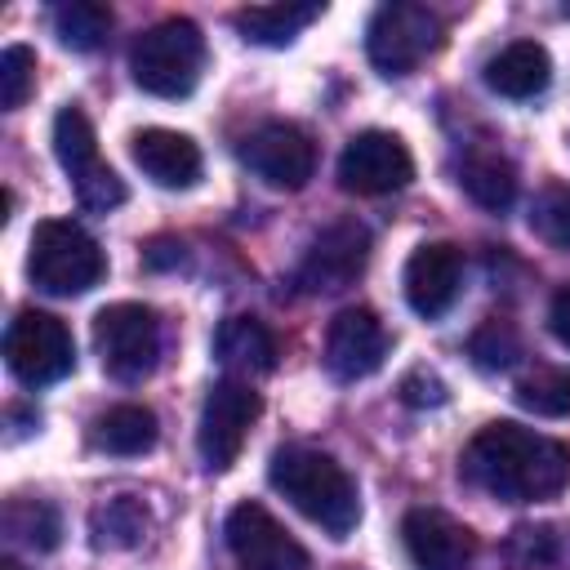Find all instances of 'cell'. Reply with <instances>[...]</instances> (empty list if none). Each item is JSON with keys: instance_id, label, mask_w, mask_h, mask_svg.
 I'll return each mask as SVG.
<instances>
[{"instance_id": "obj_1", "label": "cell", "mask_w": 570, "mask_h": 570, "mask_svg": "<svg viewBox=\"0 0 570 570\" xmlns=\"http://www.w3.org/2000/svg\"><path fill=\"white\" fill-rule=\"evenodd\" d=\"M459 468L472 485H481L485 494H494L503 503H534V499H552L566 490L570 445H561L557 436H543L534 428L499 419V423H485L468 441Z\"/></svg>"}, {"instance_id": "obj_2", "label": "cell", "mask_w": 570, "mask_h": 570, "mask_svg": "<svg viewBox=\"0 0 570 570\" xmlns=\"http://www.w3.org/2000/svg\"><path fill=\"white\" fill-rule=\"evenodd\" d=\"M272 485L307 517L316 521L330 539H347L361 521V499H356V481L343 472L338 459H330L325 450L312 445H285L272 454L267 468Z\"/></svg>"}, {"instance_id": "obj_3", "label": "cell", "mask_w": 570, "mask_h": 570, "mask_svg": "<svg viewBox=\"0 0 570 570\" xmlns=\"http://www.w3.org/2000/svg\"><path fill=\"white\" fill-rule=\"evenodd\" d=\"M102 272H107V258L80 223H71V218L36 223L31 249H27V276H31L36 289L71 298V294L94 289L102 281Z\"/></svg>"}, {"instance_id": "obj_4", "label": "cell", "mask_w": 570, "mask_h": 570, "mask_svg": "<svg viewBox=\"0 0 570 570\" xmlns=\"http://www.w3.org/2000/svg\"><path fill=\"white\" fill-rule=\"evenodd\" d=\"M205 67V36L191 18H165L147 27L129 49V71L138 89L156 98H187Z\"/></svg>"}, {"instance_id": "obj_5", "label": "cell", "mask_w": 570, "mask_h": 570, "mask_svg": "<svg viewBox=\"0 0 570 570\" xmlns=\"http://www.w3.org/2000/svg\"><path fill=\"white\" fill-rule=\"evenodd\" d=\"M441 40H445L441 18L410 0L379 4L365 27V53L383 76H410L428 53L441 49Z\"/></svg>"}, {"instance_id": "obj_6", "label": "cell", "mask_w": 570, "mask_h": 570, "mask_svg": "<svg viewBox=\"0 0 570 570\" xmlns=\"http://www.w3.org/2000/svg\"><path fill=\"white\" fill-rule=\"evenodd\" d=\"M94 347L116 383H142L160 361V321L142 303H111L94 316Z\"/></svg>"}, {"instance_id": "obj_7", "label": "cell", "mask_w": 570, "mask_h": 570, "mask_svg": "<svg viewBox=\"0 0 570 570\" xmlns=\"http://www.w3.org/2000/svg\"><path fill=\"white\" fill-rule=\"evenodd\" d=\"M53 156H58V165L67 169L71 191H76V200H80L85 209L107 214V209H116V205L125 200V183H120V174L102 160L98 138H94V125H89V116H85L80 107H62V111L53 116Z\"/></svg>"}, {"instance_id": "obj_8", "label": "cell", "mask_w": 570, "mask_h": 570, "mask_svg": "<svg viewBox=\"0 0 570 570\" xmlns=\"http://www.w3.org/2000/svg\"><path fill=\"white\" fill-rule=\"evenodd\" d=\"M4 365L27 387H49L76 370V343L71 330L49 312H18L4 330Z\"/></svg>"}, {"instance_id": "obj_9", "label": "cell", "mask_w": 570, "mask_h": 570, "mask_svg": "<svg viewBox=\"0 0 570 570\" xmlns=\"http://www.w3.org/2000/svg\"><path fill=\"white\" fill-rule=\"evenodd\" d=\"M258 414H263V401L245 379H218L209 387L200 410V432H196V445L209 472H227L236 463Z\"/></svg>"}, {"instance_id": "obj_10", "label": "cell", "mask_w": 570, "mask_h": 570, "mask_svg": "<svg viewBox=\"0 0 570 570\" xmlns=\"http://www.w3.org/2000/svg\"><path fill=\"white\" fill-rule=\"evenodd\" d=\"M223 534L240 570H307V548L263 503H236Z\"/></svg>"}, {"instance_id": "obj_11", "label": "cell", "mask_w": 570, "mask_h": 570, "mask_svg": "<svg viewBox=\"0 0 570 570\" xmlns=\"http://www.w3.org/2000/svg\"><path fill=\"white\" fill-rule=\"evenodd\" d=\"M410 178H414V156L387 129L356 134L338 156V183L356 196H387V191H401Z\"/></svg>"}, {"instance_id": "obj_12", "label": "cell", "mask_w": 570, "mask_h": 570, "mask_svg": "<svg viewBox=\"0 0 570 570\" xmlns=\"http://www.w3.org/2000/svg\"><path fill=\"white\" fill-rule=\"evenodd\" d=\"M365 263H370V232L356 218H338L307 245L294 281L307 294H338L365 272Z\"/></svg>"}, {"instance_id": "obj_13", "label": "cell", "mask_w": 570, "mask_h": 570, "mask_svg": "<svg viewBox=\"0 0 570 570\" xmlns=\"http://www.w3.org/2000/svg\"><path fill=\"white\" fill-rule=\"evenodd\" d=\"M240 160H245L267 187L298 191V187H307V178H312V169H316V147H312V138H307L298 125L267 120V125H258V129L240 142Z\"/></svg>"}, {"instance_id": "obj_14", "label": "cell", "mask_w": 570, "mask_h": 570, "mask_svg": "<svg viewBox=\"0 0 570 570\" xmlns=\"http://www.w3.org/2000/svg\"><path fill=\"white\" fill-rule=\"evenodd\" d=\"M387 361V330L370 307H343L325 330V370L338 383L370 379Z\"/></svg>"}, {"instance_id": "obj_15", "label": "cell", "mask_w": 570, "mask_h": 570, "mask_svg": "<svg viewBox=\"0 0 570 570\" xmlns=\"http://www.w3.org/2000/svg\"><path fill=\"white\" fill-rule=\"evenodd\" d=\"M401 543L414 570H468L476 557V534L441 508H410L401 521Z\"/></svg>"}, {"instance_id": "obj_16", "label": "cell", "mask_w": 570, "mask_h": 570, "mask_svg": "<svg viewBox=\"0 0 570 570\" xmlns=\"http://www.w3.org/2000/svg\"><path fill=\"white\" fill-rule=\"evenodd\" d=\"M459 285H463V249L450 245V240H428L410 254L405 263V303L436 321L450 312V303L459 298Z\"/></svg>"}, {"instance_id": "obj_17", "label": "cell", "mask_w": 570, "mask_h": 570, "mask_svg": "<svg viewBox=\"0 0 570 570\" xmlns=\"http://www.w3.org/2000/svg\"><path fill=\"white\" fill-rule=\"evenodd\" d=\"M134 160L138 169L156 183V187H169V191H183V187H196L200 183V147L178 134V129H138L134 134Z\"/></svg>"}, {"instance_id": "obj_18", "label": "cell", "mask_w": 570, "mask_h": 570, "mask_svg": "<svg viewBox=\"0 0 570 570\" xmlns=\"http://www.w3.org/2000/svg\"><path fill=\"white\" fill-rule=\"evenodd\" d=\"M214 356L227 379H254L276 370V338L258 316H227L214 334Z\"/></svg>"}, {"instance_id": "obj_19", "label": "cell", "mask_w": 570, "mask_h": 570, "mask_svg": "<svg viewBox=\"0 0 570 570\" xmlns=\"http://www.w3.org/2000/svg\"><path fill=\"white\" fill-rule=\"evenodd\" d=\"M548 80H552V58L539 40H512L485 62V85L499 98H512V102H525V98L543 94Z\"/></svg>"}, {"instance_id": "obj_20", "label": "cell", "mask_w": 570, "mask_h": 570, "mask_svg": "<svg viewBox=\"0 0 570 570\" xmlns=\"http://www.w3.org/2000/svg\"><path fill=\"white\" fill-rule=\"evenodd\" d=\"M156 436H160V423H156V414H151L147 405H111V410L98 414L94 428H89V441H94L102 454H120V459L147 454V450L156 445Z\"/></svg>"}, {"instance_id": "obj_21", "label": "cell", "mask_w": 570, "mask_h": 570, "mask_svg": "<svg viewBox=\"0 0 570 570\" xmlns=\"http://www.w3.org/2000/svg\"><path fill=\"white\" fill-rule=\"evenodd\" d=\"M321 13H325V4H249V9H236L232 22H236V31L245 40L276 49V45H289Z\"/></svg>"}, {"instance_id": "obj_22", "label": "cell", "mask_w": 570, "mask_h": 570, "mask_svg": "<svg viewBox=\"0 0 570 570\" xmlns=\"http://www.w3.org/2000/svg\"><path fill=\"white\" fill-rule=\"evenodd\" d=\"M151 517H147V503L134 499V494H116L107 503H98L89 512V539L98 552H125V548H138L142 534H147Z\"/></svg>"}, {"instance_id": "obj_23", "label": "cell", "mask_w": 570, "mask_h": 570, "mask_svg": "<svg viewBox=\"0 0 570 570\" xmlns=\"http://www.w3.org/2000/svg\"><path fill=\"white\" fill-rule=\"evenodd\" d=\"M459 187L481 205V209H508L512 200H517V169L503 160V156H494V151H476V156H468L463 160V169H459Z\"/></svg>"}, {"instance_id": "obj_24", "label": "cell", "mask_w": 570, "mask_h": 570, "mask_svg": "<svg viewBox=\"0 0 570 570\" xmlns=\"http://www.w3.org/2000/svg\"><path fill=\"white\" fill-rule=\"evenodd\" d=\"M107 31H111V9L98 0H67L53 9V36L76 53H94L107 40Z\"/></svg>"}, {"instance_id": "obj_25", "label": "cell", "mask_w": 570, "mask_h": 570, "mask_svg": "<svg viewBox=\"0 0 570 570\" xmlns=\"http://www.w3.org/2000/svg\"><path fill=\"white\" fill-rule=\"evenodd\" d=\"M517 405L543 419H566L570 414V370L566 365H534L517 379L512 387Z\"/></svg>"}, {"instance_id": "obj_26", "label": "cell", "mask_w": 570, "mask_h": 570, "mask_svg": "<svg viewBox=\"0 0 570 570\" xmlns=\"http://www.w3.org/2000/svg\"><path fill=\"white\" fill-rule=\"evenodd\" d=\"M4 534L22 548H36V552H53L58 548V534H62V521L53 512V503L45 499H13L4 508Z\"/></svg>"}, {"instance_id": "obj_27", "label": "cell", "mask_w": 570, "mask_h": 570, "mask_svg": "<svg viewBox=\"0 0 570 570\" xmlns=\"http://www.w3.org/2000/svg\"><path fill=\"white\" fill-rule=\"evenodd\" d=\"M530 227L552 249L570 254V183H548L530 205Z\"/></svg>"}, {"instance_id": "obj_28", "label": "cell", "mask_w": 570, "mask_h": 570, "mask_svg": "<svg viewBox=\"0 0 570 570\" xmlns=\"http://www.w3.org/2000/svg\"><path fill=\"white\" fill-rule=\"evenodd\" d=\"M557 557H561V543H557V530L552 525H517L503 539V561L512 570H543Z\"/></svg>"}, {"instance_id": "obj_29", "label": "cell", "mask_w": 570, "mask_h": 570, "mask_svg": "<svg viewBox=\"0 0 570 570\" xmlns=\"http://www.w3.org/2000/svg\"><path fill=\"white\" fill-rule=\"evenodd\" d=\"M468 352H472V361H476L481 370H508V365H517V356H521V334H517L512 321L490 316V321L472 334Z\"/></svg>"}, {"instance_id": "obj_30", "label": "cell", "mask_w": 570, "mask_h": 570, "mask_svg": "<svg viewBox=\"0 0 570 570\" xmlns=\"http://www.w3.org/2000/svg\"><path fill=\"white\" fill-rule=\"evenodd\" d=\"M31 85H36V53L27 45H9L0 53V107L4 111L22 107L27 94H31Z\"/></svg>"}, {"instance_id": "obj_31", "label": "cell", "mask_w": 570, "mask_h": 570, "mask_svg": "<svg viewBox=\"0 0 570 570\" xmlns=\"http://www.w3.org/2000/svg\"><path fill=\"white\" fill-rule=\"evenodd\" d=\"M401 401L414 405V410H428V405H445V383L428 370H414L401 379Z\"/></svg>"}, {"instance_id": "obj_32", "label": "cell", "mask_w": 570, "mask_h": 570, "mask_svg": "<svg viewBox=\"0 0 570 570\" xmlns=\"http://www.w3.org/2000/svg\"><path fill=\"white\" fill-rule=\"evenodd\" d=\"M548 325H552V334H557V338L570 347V285L552 294V307H548Z\"/></svg>"}, {"instance_id": "obj_33", "label": "cell", "mask_w": 570, "mask_h": 570, "mask_svg": "<svg viewBox=\"0 0 570 570\" xmlns=\"http://www.w3.org/2000/svg\"><path fill=\"white\" fill-rule=\"evenodd\" d=\"M0 570H27V566H22V561H13V557H4V561H0Z\"/></svg>"}, {"instance_id": "obj_34", "label": "cell", "mask_w": 570, "mask_h": 570, "mask_svg": "<svg viewBox=\"0 0 570 570\" xmlns=\"http://www.w3.org/2000/svg\"><path fill=\"white\" fill-rule=\"evenodd\" d=\"M561 13H566V18H570V4H566V9H561Z\"/></svg>"}]
</instances>
